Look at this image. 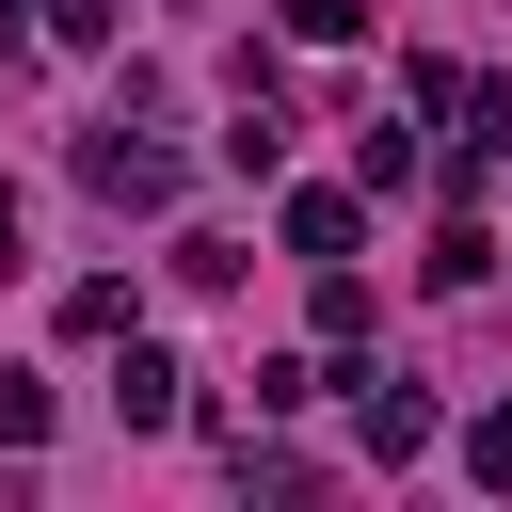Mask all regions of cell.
<instances>
[{
	"label": "cell",
	"instance_id": "cell-1",
	"mask_svg": "<svg viewBox=\"0 0 512 512\" xmlns=\"http://www.w3.org/2000/svg\"><path fill=\"white\" fill-rule=\"evenodd\" d=\"M352 432H368V464H416V448H432V400L384 384V368H352Z\"/></svg>",
	"mask_w": 512,
	"mask_h": 512
},
{
	"label": "cell",
	"instance_id": "cell-2",
	"mask_svg": "<svg viewBox=\"0 0 512 512\" xmlns=\"http://www.w3.org/2000/svg\"><path fill=\"white\" fill-rule=\"evenodd\" d=\"M80 176H96L112 208H176V160H160V144H128V128H96V144H80Z\"/></svg>",
	"mask_w": 512,
	"mask_h": 512
},
{
	"label": "cell",
	"instance_id": "cell-3",
	"mask_svg": "<svg viewBox=\"0 0 512 512\" xmlns=\"http://www.w3.org/2000/svg\"><path fill=\"white\" fill-rule=\"evenodd\" d=\"M112 416H128V432H176V416H192V368H176V352H128V368H112Z\"/></svg>",
	"mask_w": 512,
	"mask_h": 512
},
{
	"label": "cell",
	"instance_id": "cell-4",
	"mask_svg": "<svg viewBox=\"0 0 512 512\" xmlns=\"http://www.w3.org/2000/svg\"><path fill=\"white\" fill-rule=\"evenodd\" d=\"M368 320H384V288H368L352 256H320V336H368Z\"/></svg>",
	"mask_w": 512,
	"mask_h": 512
},
{
	"label": "cell",
	"instance_id": "cell-5",
	"mask_svg": "<svg viewBox=\"0 0 512 512\" xmlns=\"http://www.w3.org/2000/svg\"><path fill=\"white\" fill-rule=\"evenodd\" d=\"M288 240L304 256H352V192H288Z\"/></svg>",
	"mask_w": 512,
	"mask_h": 512
},
{
	"label": "cell",
	"instance_id": "cell-6",
	"mask_svg": "<svg viewBox=\"0 0 512 512\" xmlns=\"http://www.w3.org/2000/svg\"><path fill=\"white\" fill-rule=\"evenodd\" d=\"M64 336H128V272H80L64 288Z\"/></svg>",
	"mask_w": 512,
	"mask_h": 512
},
{
	"label": "cell",
	"instance_id": "cell-7",
	"mask_svg": "<svg viewBox=\"0 0 512 512\" xmlns=\"http://www.w3.org/2000/svg\"><path fill=\"white\" fill-rule=\"evenodd\" d=\"M32 432H48V384H32V368H0V448H32Z\"/></svg>",
	"mask_w": 512,
	"mask_h": 512
},
{
	"label": "cell",
	"instance_id": "cell-8",
	"mask_svg": "<svg viewBox=\"0 0 512 512\" xmlns=\"http://www.w3.org/2000/svg\"><path fill=\"white\" fill-rule=\"evenodd\" d=\"M464 464H480V480H496V496H512V400H496V416H480V432H464Z\"/></svg>",
	"mask_w": 512,
	"mask_h": 512
},
{
	"label": "cell",
	"instance_id": "cell-9",
	"mask_svg": "<svg viewBox=\"0 0 512 512\" xmlns=\"http://www.w3.org/2000/svg\"><path fill=\"white\" fill-rule=\"evenodd\" d=\"M288 32H320V48H336V32H368V0H288Z\"/></svg>",
	"mask_w": 512,
	"mask_h": 512
},
{
	"label": "cell",
	"instance_id": "cell-10",
	"mask_svg": "<svg viewBox=\"0 0 512 512\" xmlns=\"http://www.w3.org/2000/svg\"><path fill=\"white\" fill-rule=\"evenodd\" d=\"M48 32H64V48H96V32H112V0H48Z\"/></svg>",
	"mask_w": 512,
	"mask_h": 512
},
{
	"label": "cell",
	"instance_id": "cell-11",
	"mask_svg": "<svg viewBox=\"0 0 512 512\" xmlns=\"http://www.w3.org/2000/svg\"><path fill=\"white\" fill-rule=\"evenodd\" d=\"M0 272H16V192H0Z\"/></svg>",
	"mask_w": 512,
	"mask_h": 512
}]
</instances>
